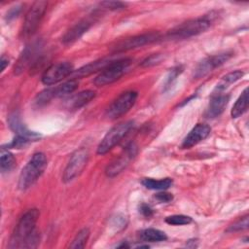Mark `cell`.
<instances>
[{"mask_svg":"<svg viewBox=\"0 0 249 249\" xmlns=\"http://www.w3.org/2000/svg\"><path fill=\"white\" fill-rule=\"evenodd\" d=\"M39 211L35 208L27 210L18 220L11 235L9 248H35L39 244V232L36 223Z\"/></svg>","mask_w":249,"mask_h":249,"instance_id":"6da1fadb","label":"cell"},{"mask_svg":"<svg viewBox=\"0 0 249 249\" xmlns=\"http://www.w3.org/2000/svg\"><path fill=\"white\" fill-rule=\"evenodd\" d=\"M48 161L44 153H35L27 161L18 177V189L25 191L29 189L44 173Z\"/></svg>","mask_w":249,"mask_h":249,"instance_id":"7a4b0ae2","label":"cell"},{"mask_svg":"<svg viewBox=\"0 0 249 249\" xmlns=\"http://www.w3.org/2000/svg\"><path fill=\"white\" fill-rule=\"evenodd\" d=\"M211 18L209 17H200L187 20L171 30H169L165 38L168 40H183L203 33L210 27Z\"/></svg>","mask_w":249,"mask_h":249,"instance_id":"3957f363","label":"cell"},{"mask_svg":"<svg viewBox=\"0 0 249 249\" xmlns=\"http://www.w3.org/2000/svg\"><path fill=\"white\" fill-rule=\"evenodd\" d=\"M132 60L130 58H119L109 63L94 79L93 83L97 87L106 86L119 80L129 68Z\"/></svg>","mask_w":249,"mask_h":249,"instance_id":"277c9868","label":"cell"},{"mask_svg":"<svg viewBox=\"0 0 249 249\" xmlns=\"http://www.w3.org/2000/svg\"><path fill=\"white\" fill-rule=\"evenodd\" d=\"M134 122L126 121L118 124L113 126L102 138L100 143L97 146V154L105 155L111 151L117 144H119L123 138H124L129 131L133 128Z\"/></svg>","mask_w":249,"mask_h":249,"instance_id":"5b68a950","label":"cell"},{"mask_svg":"<svg viewBox=\"0 0 249 249\" xmlns=\"http://www.w3.org/2000/svg\"><path fill=\"white\" fill-rule=\"evenodd\" d=\"M48 2L46 1H36L31 5L24 18L21 29L22 36L29 37L36 32L44 18Z\"/></svg>","mask_w":249,"mask_h":249,"instance_id":"8992f818","label":"cell"},{"mask_svg":"<svg viewBox=\"0 0 249 249\" xmlns=\"http://www.w3.org/2000/svg\"><path fill=\"white\" fill-rule=\"evenodd\" d=\"M89 160V151L86 148L77 149L72 155L64 169L62 180L65 183L71 182L85 169Z\"/></svg>","mask_w":249,"mask_h":249,"instance_id":"52a82bcc","label":"cell"},{"mask_svg":"<svg viewBox=\"0 0 249 249\" xmlns=\"http://www.w3.org/2000/svg\"><path fill=\"white\" fill-rule=\"evenodd\" d=\"M43 52V42L35 41L32 44L26 46L22 53H20L16 65H15V73L20 74L25 71L27 68L32 67L40 61V57Z\"/></svg>","mask_w":249,"mask_h":249,"instance_id":"ba28073f","label":"cell"},{"mask_svg":"<svg viewBox=\"0 0 249 249\" xmlns=\"http://www.w3.org/2000/svg\"><path fill=\"white\" fill-rule=\"evenodd\" d=\"M138 93L134 90H127L120 94L108 107L106 115L109 119H117L130 110L135 104Z\"/></svg>","mask_w":249,"mask_h":249,"instance_id":"9c48e42d","label":"cell"},{"mask_svg":"<svg viewBox=\"0 0 249 249\" xmlns=\"http://www.w3.org/2000/svg\"><path fill=\"white\" fill-rule=\"evenodd\" d=\"M160 39H161V36L158 32H149V33H144L140 35H135L116 43L112 47V51L114 53H123V52H126L132 49H136V48L160 41Z\"/></svg>","mask_w":249,"mask_h":249,"instance_id":"30bf717a","label":"cell"},{"mask_svg":"<svg viewBox=\"0 0 249 249\" xmlns=\"http://www.w3.org/2000/svg\"><path fill=\"white\" fill-rule=\"evenodd\" d=\"M231 55H232L231 53L225 52V53H217V54H213L205 57L196 67L194 71V78L199 79L206 76L207 74L212 72L215 68L220 67L225 62H227L231 57Z\"/></svg>","mask_w":249,"mask_h":249,"instance_id":"8fae6325","label":"cell"},{"mask_svg":"<svg viewBox=\"0 0 249 249\" xmlns=\"http://www.w3.org/2000/svg\"><path fill=\"white\" fill-rule=\"evenodd\" d=\"M73 65L70 62H58L48 67L42 75V83L47 86L54 85L73 73Z\"/></svg>","mask_w":249,"mask_h":249,"instance_id":"7c38bea8","label":"cell"},{"mask_svg":"<svg viewBox=\"0 0 249 249\" xmlns=\"http://www.w3.org/2000/svg\"><path fill=\"white\" fill-rule=\"evenodd\" d=\"M137 154V147L134 143H129L124 150L123 154L120 155L118 159L112 161L105 170V173L108 177H115L120 174L126 166L129 164L130 160Z\"/></svg>","mask_w":249,"mask_h":249,"instance_id":"4fadbf2b","label":"cell"},{"mask_svg":"<svg viewBox=\"0 0 249 249\" xmlns=\"http://www.w3.org/2000/svg\"><path fill=\"white\" fill-rule=\"evenodd\" d=\"M211 132V127L206 124H197L184 138L181 147L189 149L204 140Z\"/></svg>","mask_w":249,"mask_h":249,"instance_id":"5bb4252c","label":"cell"},{"mask_svg":"<svg viewBox=\"0 0 249 249\" xmlns=\"http://www.w3.org/2000/svg\"><path fill=\"white\" fill-rule=\"evenodd\" d=\"M92 22L93 20L89 18H84L78 21L76 24H74L70 29H68L65 32V34L62 37V42L65 45H68L77 41L79 38H81L84 35V33H86L89 29Z\"/></svg>","mask_w":249,"mask_h":249,"instance_id":"9a60e30c","label":"cell"},{"mask_svg":"<svg viewBox=\"0 0 249 249\" xmlns=\"http://www.w3.org/2000/svg\"><path fill=\"white\" fill-rule=\"evenodd\" d=\"M95 97V91L91 89H86L78 93L73 94L64 102V106L68 110H77L88 104Z\"/></svg>","mask_w":249,"mask_h":249,"instance_id":"2e32d148","label":"cell"},{"mask_svg":"<svg viewBox=\"0 0 249 249\" xmlns=\"http://www.w3.org/2000/svg\"><path fill=\"white\" fill-rule=\"evenodd\" d=\"M229 99H230L229 94L216 93L215 95H213L206 109L205 116L207 118H216L220 116L224 112L226 106L228 105Z\"/></svg>","mask_w":249,"mask_h":249,"instance_id":"e0dca14e","label":"cell"},{"mask_svg":"<svg viewBox=\"0 0 249 249\" xmlns=\"http://www.w3.org/2000/svg\"><path fill=\"white\" fill-rule=\"evenodd\" d=\"M113 61V59L111 58H102L96 61H92L83 67H81L80 69L73 71V73L71 74L73 76V79H77V78H82L85 76H89L96 71H102L109 63H111Z\"/></svg>","mask_w":249,"mask_h":249,"instance_id":"ac0fdd59","label":"cell"},{"mask_svg":"<svg viewBox=\"0 0 249 249\" xmlns=\"http://www.w3.org/2000/svg\"><path fill=\"white\" fill-rule=\"evenodd\" d=\"M9 125L10 127L12 128L13 131L16 132L17 135H21V136H26V137H29L33 140L35 139H38L40 137V135L36 132H33V131H30L25 125L24 124L21 122V119L20 117L18 116V113H13L10 115L9 117Z\"/></svg>","mask_w":249,"mask_h":249,"instance_id":"d6986e66","label":"cell"},{"mask_svg":"<svg viewBox=\"0 0 249 249\" xmlns=\"http://www.w3.org/2000/svg\"><path fill=\"white\" fill-rule=\"evenodd\" d=\"M248 109V88H246L240 96L235 101L234 105L231 110V115L232 118H238L243 115Z\"/></svg>","mask_w":249,"mask_h":249,"instance_id":"ffe728a7","label":"cell"},{"mask_svg":"<svg viewBox=\"0 0 249 249\" xmlns=\"http://www.w3.org/2000/svg\"><path fill=\"white\" fill-rule=\"evenodd\" d=\"M173 181L171 178H163V179H153V178H144L141 181V184L149 189V190H158L164 191L168 189L172 185Z\"/></svg>","mask_w":249,"mask_h":249,"instance_id":"44dd1931","label":"cell"},{"mask_svg":"<svg viewBox=\"0 0 249 249\" xmlns=\"http://www.w3.org/2000/svg\"><path fill=\"white\" fill-rule=\"evenodd\" d=\"M78 85H79V83L76 79H70L55 88H52L53 97H62V96H66V95L72 93L73 91H75L77 89Z\"/></svg>","mask_w":249,"mask_h":249,"instance_id":"7402d4cb","label":"cell"},{"mask_svg":"<svg viewBox=\"0 0 249 249\" xmlns=\"http://www.w3.org/2000/svg\"><path fill=\"white\" fill-rule=\"evenodd\" d=\"M140 238L144 241H150V242H159V241H164L167 239V235L158 229H145L141 231L140 232Z\"/></svg>","mask_w":249,"mask_h":249,"instance_id":"603a6c76","label":"cell"},{"mask_svg":"<svg viewBox=\"0 0 249 249\" xmlns=\"http://www.w3.org/2000/svg\"><path fill=\"white\" fill-rule=\"evenodd\" d=\"M243 74L244 73L241 70H235V71L228 73L219 82V84L216 87V90H218V92H220V91L226 89L231 84L235 83L236 81H238L243 76Z\"/></svg>","mask_w":249,"mask_h":249,"instance_id":"cb8c5ba5","label":"cell"},{"mask_svg":"<svg viewBox=\"0 0 249 249\" xmlns=\"http://www.w3.org/2000/svg\"><path fill=\"white\" fill-rule=\"evenodd\" d=\"M16 166V159L12 153L5 148L1 150V157H0V168L2 173L11 171Z\"/></svg>","mask_w":249,"mask_h":249,"instance_id":"d4e9b609","label":"cell"},{"mask_svg":"<svg viewBox=\"0 0 249 249\" xmlns=\"http://www.w3.org/2000/svg\"><path fill=\"white\" fill-rule=\"evenodd\" d=\"M89 237V230L88 228H84L77 232L76 236L74 237V239H73L72 243L69 245V247L73 248V249L84 248L87 244Z\"/></svg>","mask_w":249,"mask_h":249,"instance_id":"484cf974","label":"cell"},{"mask_svg":"<svg viewBox=\"0 0 249 249\" xmlns=\"http://www.w3.org/2000/svg\"><path fill=\"white\" fill-rule=\"evenodd\" d=\"M193 219L190 216L183 215V214H175L165 218V223L172 226H182V225H189L191 224Z\"/></svg>","mask_w":249,"mask_h":249,"instance_id":"4316f807","label":"cell"},{"mask_svg":"<svg viewBox=\"0 0 249 249\" xmlns=\"http://www.w3.org/2000/svg\"><path fill=\"white\" fill-rule=\"evenodd\" d=\"M248 228V215H244L243 217L239 218L237 221H235L233 224H231V226H229V228L227 229V231H243L246 230Z\"/></svg>","mask_w":249,"mask_h":249,"instance_id":"83f0119b","label":"cell"},{"mask_svg":"<svg viewBox=\"0 0 249 249\" xmlns=\"http://www.w3.org/2000/svg\"><path fill=\"white\" fill-rule=\"evenodd\" d=\"M100 6L103 7L104 9L116 11V10H121L125 7V4L120 1H104L100 3Z\"/></svg>","mask_w":249,"mask_h":249,"instance_id":"f1b7e54d","label":"cell"},{"mask_svg":"<svg viewBox=\"0 0 249 249\" xmlns=\"http://www.w3.org/2000/svg\"><path fill=\"white\" fill-rule=\"evenodd\" d=\"M160 60H161V55L160 53H154V54H151L150 56L146 57L142 61L141 65L144 66V67H149V66H153V65L158 64Z\"/></svg>","mask_w":249,"mask_h":249,"instance_id":"f546056e","label":"cell"},{"mask_svg":"<svg viewBox=\"0 0 249 249\" xmlns=\"http://www.w3.org/2000/svg\"><path fill=\"white\" fill-rule=\"evenodd\" d=\"M155 198L158 201H160V202L166 203V202H169V201H171L173 199V196L171 194H169V193H166V192H160V193L156 194Z\"/></svg>","mask_w":249,"mask_h":249,"instance_id":"4dcf8cb0","label":"cell"},{"mask_svg":"<svg viewBox=\"0 0 249 249\" xmlns=\"http://www.w3.org/2000/svg\"><path fill=\"white\" fill-rule=\"evenodd\" d=\"M139 212L146 218H150L153 216L154 214V211L152 209V207L146 203H142L140 204L139 206Z\"/></svg>","mask_w":249,"mask_h":249,"instance_id":"1f68e13d","label":"cell"},{"mask_svg":"<svg viewBox=\"0 0 249 249\" xmlns=\"http://www.w3.org/2000/svg\"><path fill=\"white\" fill-rule=\"evenodd\" d=\"M20 11H21L20 6L13 7V8H12V9H10V10H9V12L7 13V19H8V20H11V19L16 18L19 15Z\"/></svg>","mask_w":249,"mask_h":249,"instance_id":"d6a6232c","label":"cell"},{"mask_svg":"<svg viewBox=\"0 0 249 249\" xmlns=\"http://www.w3.org/2000/svg\"><path fill=\"white\" fill-rule=\"evenodd\" d=\"M180 68L179 67H177V68H174V69H172L171 70V72H170V75L168 76V79H167V81H166V87H168L169 85H171V83H172V81L177 77V75L180 73Z\"/></svg>","mask_w":249,"mask_h":249,"instance_id":"836d02e7","label":"cell"},{"mask_svg":"<svg viewBox=\"0 0 249 249\" xmlns=\"http://www.w3.org/2000/svg\"><path fill=\"white\" fill-rule=\"evenodd\" d=\"M0 63H1V72H3L6 68V66L9 64V59L7 57H5L4 55H2Z\"/></svg>","mask_w":249,"mask_h":249,"instance_id":"e575fe53","label":"cell"},{"mask_svg":"<svg viewBox=\"0 0 249 249\" xmlns=\"http://www.w3.org/2000/svg\"><path fill=\"white\" fill-rule=\"evenodd\" d=\"M117 247H118V248H124H124H128V247H129V246H128V245H127V244H126V243H124V242H123V243H122V244H121V245H118V246H117Z\"/></svg>","mask_w":249,"mask_h":249,"instance_id":"d590c367","label":"cell"}]
</instances>
